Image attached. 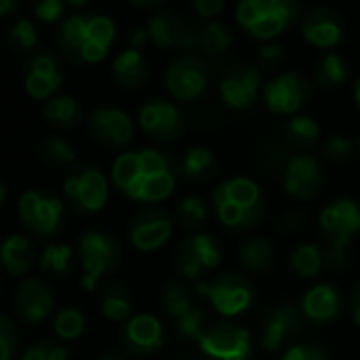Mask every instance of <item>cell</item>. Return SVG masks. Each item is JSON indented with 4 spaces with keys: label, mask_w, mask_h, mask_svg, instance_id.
<instances>
[{
    "label": "cell",
    "mask_w": 360,
    "mask_h": 360,
    "mask_svg": "<svg viewBox=\"0 0 360 360\" xmlns=\"http://www.w3.org/2000/svg\"><path fill=\"white\" fill-rule=\"evenodd\" d=\"M112 185L134 202L161 204L176 191V163L161 148H136L121 153L110 169Z\"/></svg>",
    "instance_id": "1"
},
{
    "label": "cell",
    "mask_w": 360,
    "mask_h": 360,
    "mask_svg": "<svg viewBox=\"0 0 360 360\" xmlns=\"http://www.w3.org/2000/svg\"><path fill=\"white\" fill-rule=\"evenodd\" d=\"M117 24L104 13H75L56 28V47L72 64L94 66L108 58Z\"/></svg>",
    "instance_id": "2"
},
{
    "label": "cell",
    "mask_w": 360,
    "mask_h": 360,
    "mask_svg": "<svg viewBox=\"0 0 360 360\" xmlns=\"http://www.w3.org/2000/svg\"><path fill=\"white\" fill-rule=\"evenodd\" d=\"M212 208L225 229L246 231L263 221L267 202L263 189L252 178L231 176L214 189Z\"/></svg>",
    "instance_id": "3"
},
{
    "label": "cell",
    "mask_w": 360,
    "mask_h": 360,
    "mask_svg": "<svg viewBox=\"0 0 360 360\" xmlns=\"http://www.w3.org/2000/svg\"><path fill=\"white\" fill-rule=\"evenodd\" d=\"M301 0H238L236 24L259 43H274L303 15Z\"/></svg>",
    "instance_id": "4"
},
{
    "label": "cell",
    "mask_w": 360,
    "mask_h": 360,
    "mask_svg": "<svg viewBox=\"0 0 360 360\" xmlns=\"http://www.w3.org/2000/svg\"><path fill=\"white\" fill-rule=\"evenodd\" d=\"M193 292L198 297H206L214 311L223 318H236L246 314L257 297L252 282L238 271H225L212 280H200L195 282Z\"/></svg>",
    "instance_id": "5"
},
{
    "label": "cell",
    "mask_w": 360,
    "mask_h": 360,
    "mask_svg": "<svg viewBox=\"0 0 360 360\" xmlns=\"http://www.w3.org/2000/svg\"><path fill=\"white\" fill-rule=\"evenodd\" d=\"M212 79V68L198 51L178 53L163 72L167 94L178 102H198L206 96Z\"/></svg>",
    "instance_id": "6"
},
{
    "label": "cell",
    "mask_w": 360,
    "mask_h": 360,
    "mask_svg": "<svg viewBox=\"0 0 360 360\" xmlns=\"http://www.w3.org/2000/svg\"><path fill=\"white\" fill-rule=\"evenodd\" d=\"M81 286L91 292L98 282L121 263V246L106 229H87L79 240Z\"/></svg>",
    "instance_id": "7"
},
{
    "label": "cell",
    "mask_w": 360,
    "mask_h": 360,
    "mask_svg": "<svg viewBox=\"0 0 360 360\" xmlns=\"http://www.w3.org/2000/svg\"><path fill=\"white\" fill-rule=\"evenodd\" d=\"M108 178L91 163H75L64 178V198L81 214H96L108 202Z\"/></svg>",
    "instance_id": "8"
},
{
    "label": "cell",
    "mask_w": 360,
    "mask_h": 360,
    "mask_svg": "<svg viewBox=\"0 0 360 360\" xmlns=\"http://www.w3.org/2000/svg\"><path fill=\"white\" fill-rule=\"evenodd\" d=\"M18 212L28 233L39 240H51L64 229V202L47 189L26 191L20 198Z\"/></svg>",
    "instance_id": "9"
},
{
    "label": "cell",
    "mask_w": 360,
    "mask_h": 360,
    "mask_svg": "<svg viewBox=\"0 0 360 360\" xmlns=\"http://www.w3.org/2000/svg\"><path fill=\"white\" fill-rule=\"evenodd\" d=\"M314 96V83L297 70L280 72L271 77L263 89L261 100L265 108L276 117H292L299 115Z\"/></svg>",
    "instance_id": "10"
},
{
    "label": "cell",
    "mask_w": 360,
    "mask_h": 360,
    "mask_svg": "<svg viewBox=\"0 0 360 360\" xmlns=\"http://www.w3.org/2000/svg\"><path fill=\"white\" fill-rule=\"evenodd\" d=\"M223 263V248L210 233H195L180 242L174 255V271L189 282H200Z\"/></svg>",
    "instance_id": "11"
},
{
    "label": "cell",
    "mask_w": 360,
    "mask_h": 360,
    "mask_svg": "<svg viewBox=\"0 0 360 360\" xmlns=\"http://www.w3.org/2000/svg\"><path fill=\"white\" fill-rule=\"evenodd\" d=\"M318 231L326 246L347 250L360 236V204L352 198H337L318 214Z\"/></svg>",
    "instance_id": "12"
},
{
    "label": "cell",
    "mask_w": 360,
    "mask_h": 360,
    "mask_svg": "<svg viewBox=\"0 0 360 360\" xmlns=\"http://www.w3.org/2000/svg\"><path fill=\"white\" fill-rule=\"evenodd\" d=\"M144 28L148 32V41L157 49L178 51V53L195 51L198 30H200V24H195V22H187L172 11L161 9L148 18Z\"/></svg>",
    "instance_id": "13"
},
{
    "label": "cell",
    "mask_w": 360,
    "mask_h": 360,
    "mask_svg": "<svg viewBox=\"0 0 360 360\" xmlns=\"http://www.w3.org/2000/svg\"><path fill=\"white\" fill-rule=\"evenodd\" d=\"M261 70L255 64H229L219 79V98L231 110H248L261 98Z\"/></svg>",
    "instance_id": "14"
},
{
    "label": "cell",
    "mask_w": 360,
    "mask_h": 360,
    "mask_svg": "<svg viewBox=\"0 0 360 360\" xmlns=\"http://www.w3.org/2000/svg\"><path fill=\"white\" fill-rule=\"evenodd\" d=\"M138 127L155 142H174L187 131V117L172 100L153 98L138 110Z\"/></svg>",
    "instance_id": "15"
},
{
    "label": "cell",
    "mask_w": 360,
    "mask_h": 360,
    "mask_svg": "<svg viewBox=\"0 0 360 360\" xmlns=\"http://www.w3.org/2000/svg\"><path fill=\"white\" fill-rule=\"evenodd\" d=\"M198 345L210 360H248L255 349L250 330L233 322L210 324Z\"/></svg>",
    "instance_id": "16"
},
{
    "label": "cell",
    "mask_w": 360,
    "mask_h": 360,
    "mask_svg": "<svg viewBox=\"0 0 360 360\" xmlns=\"http://www.w3.org/2000/svg\"><path fill=\"white\" fill-rule=\"evenodd\" d=\"M64 83L62 60L49 49H37L30 53L24 66V89L34 100H51L58 96Z\"/></svg>",
    "instance_id": "17"
},
{
    "label": "cell",
    "mask_w": 360,
    "mask_h": 360,
    "mask_svg": "<svg viewBox=\"0 0 360 360\" xmlns=\"http://www.w3.org/2000/svg\"><path fill=\"white\" fill-rule=\"evenodd\" d=\"M324 185V165L316 155L299 153L282 165V187L295 200H311Z\"/></svg>",
    "instance_id": "18"
},
{
    "label": "cell",
    "mask_w": 360,
    "mask_h": 360,
    "mask_svg": "<svg viewBox=\"0 0 360 360\" xmlns=\"http://www.w3.org/2000/svg\"><path fill=\"white\" fill-rule=\"evenodd\" d=\"M301 39L320 51H333L345 34V24L339 13L328 7H311L305 9L299 20Z\"/></svg>",
    "instance_id": "19"
},
{
    "label": "cell",
    "mask_w": 360,
    "mask_h": 360,
    "mask_svg": "<svg viewBox=\"0 0 360 360\" xmlns=\"http://www.w3.org/2000/svg\"><path fill=\"white\" fill-rule=\"evenodd\" d=\"M121 347L138 358L157 354L165 343V328L155 314H136L121 328Z\"/></svg>",
    "instance_id": "20"
},
{
    "label": "cell",
    "mask_w": 360,
    "mask_h": 360,
    "mask_svg": "<svg viewBox=\"0 0 360 360\" xmlns=\"http://www.w3.org/2000/svg\"><path fill=\"white\" fill-rule=\"evenodd\" d=\"M89 134L96 142L106 148H123L134 140V121L131 117L117 106H98L89 112L87 119Z\"/></svg>",
    "instance_id": "21"
},
{
    "label": "cell",
    "mask_w": 360,
    "mask_h": 360,
    "mask_svg": "<svg viewBox=\"0 0 360 360\" xmlns=\"http://www.w3.org/2000/svg\"><path fill=\"white\" fill-rule=\"evenodd\" d=\"M174 233V221L159 208H146L129 223V242L140 252H155L169 242Z\"/></svg>",
    "instance_id": "22"
},
{
    "label": "cell",
    "mask_w": 360,
    "mask_h": 360,
    "mask_svg": "<svg viewBox=\"0 0 360 360\" xmlns=\"http://www.w3.org/2000/svg\"><path fill=\"white\" fill-rule=\"evenodd\" d=\"M301 322H303V316L295 305L280 303L267 311L261 333H259V343L263 345V349L276 352L299 335Z\"/></svg>",
    "instance_id": "23"
},
{
    "label": "cell",
    "mask_w": 360,
    "mask_h": 360,
    "mask_svg": "<svg viewBox=\"0 0 360 360\" xmlns=\"http://www.w3.org/2000/svg\"><path fill=\"white\" fill-rule=\"evenodd\" d=\"M56 307V297L47 282L39 278H28L20 284L13 297V309L20 320L28 324L43 322Z\"/></svg>",
    "instance_id": "24"
},
{
    "label": "cell",
    "mask_w": 360,
    "mask_h": 360,
    "mask_svg": "<svg viewBox=\"0 0 360 360\" xmlns=\"http://www.w3.org/2000/svg\"><path fill=\"white\" fill-rule=\"evenodd\" d=\"M301 316L314 326H326L335 322L343 307L341 290L335 284L320 282L307 288L301 297Z\"/></svg>",
    "instance_id": "25"
},
{
    "label": "cell",
    "mask_w": 360,
    "mask_h": 360,
    "mask_svg": "<svg viewBox=\"0 0 360 360\" xmlns=\"http://www.w3.org/2000/svg\"><path fill=\"white\" fill-rule=\"evenodd\" d=\"M148 75H150L148 60L144 58L140 49H134V47H127L121 53H117L110 64L112 81L125 91L140 89L148 81Z\"/></svg>",
    "instance_id": "26"
},
{
    "label": "cell",
    "mask_w": 360,
    "mask_h": 360,
    "mask_svg": "<svg viewBox=\"0 0 360 360\" xmlns=\"http://www.w3.org/2000/svg\"><path fill=\"white\" fill-rule=\"evenodd\" d=\"M37 263V252L26 236L13 233L0 242V267L9 276H24Z\"/></svg>",
    "instance_id": "27"
},
{
    "label": "cell",
    "mask_w": 360,
    "mask_h": 360,
    "mask_svg": "<svg viewBox=\"0 0 360 360\" xmlns=\"http://www.w3.org/2000/svg\"><path fill=\"white\" fill-rule=\"evenodd\" d=\"M231 47H233V30L225 22L212 20V22L200 24L195 51L202 58H206L208 62L217 60V58L225 56Z\"/></svg>",
    "instance_id": "28"
},
{
    "label": "cell",
    "mask_w": 360,
    "mask_h": 360,
    "mask_svg": "<svg viewBox=\"0 0 360 360\" xmlns=\"http://www.w3.org/2000/svg\"><path fill=\"white\" fill-rule=\"evenodd\" d=\"M238 257L244 269L259 276H267L276 267V248L263 236H250L242 240L238 246Z\"/></svg>",
    "instance_id": "29"
},
{
    "label": "cell",
    "mask_w": 360,
    "mask_h": 360,
    "mask_svg": "<svg viewBox=\"0 0 360 360\" xmlns=\"http://www.w3.org/2000/svg\"><path fill=\"white\" fill-rule=\"evenodd\" d=\"M100 309L104 318L110 322H127L134 309V299L129 288L119 280L106 282L100 290Z\"/></svg>",
    "instance_id": "30"
},
{
    "label": "cell",
    "mask_w": 360,
    "mask_h": 360,
    "mask_svg": "<svg viewBox=\"0 0 360 360\" xmlns=\"http://www.w3.org/2000/svg\"><path fill=\"white\" fill-rule=\"evenodd\" d=\"M347 79H349V66L341 53L328 51L316 62L314 81L320 89H326V91L339 89L341 85L347 83Z\"/></svg>",
    "instance_id": "31"
},
{
    "label": "cell",
    "mask_w": 360,
    "mask_h": 360,
    "mask_svg": "<svg viewBox=\"0 0 360 360\" xmlns=\"http://www.w3.org/2000/svg\"><path fill=\"white\" fill-rule=\"evenodd\" d=\"M45 119L60 129H72L83 121V108L72 96L58 94L45 104Z\"/></svg>",
    "instance_id": "32"
},
{
    "label": "cell",
    "mask_w": 360,
    "mask_h": 360,
    "mask_svg": "<svg viewBox=\"0 0 360 360\" xmlns=\"http://www.w3.org/2000/svg\"><path fill=\"white\" fill-rule=\"evenodd\" d=\"M217 169L214 153L206 146H191L185 150L183 161H180V174L193 183H204Z\"/></svg>",
    "instance_id": "33"
},
{
    "label": "cell",
    "mask_w": 360,
    "mask_h": 360,
    "mask_svg": "<svg viewBox=\"0 0 360 360\" xmlns=\"http://www.w3.org/2000/svg\"><path fill=\"white\" fill-rule=\"evenodd\" d=\"M322 136V127L320 123L305 115V112H299V115H292L288 117V121L284 123V138H286V144L295 146V148H307L311 144H316Z\"/></svg>",
    "instance_id": "34"
},
{
    "label": "cell",
    "mask_w": 360,
    "mask_h": 360,
    "mask_svg": "<svg viewBox=\"0 0 360 360\" xmlns=\"http://www.w3.org/2000/svg\"><path fill=\"white\" fill-rule=\"evenodd\" d=\"M290 269L305 280H314L322 274V269H326V257H324V248L316 246V244H301L290 252Z\"/></svg>",
    "instance_id": "35"
},
{
    "label": "cell",
    "mask_w": 360,
    "mask_h": 360,
    "mask_svg": "<svg viewBox=\"0 0 360 360\" xmlns=\"http://www.w3.org/2000/svg\"><path fill=\"white\" fill-rule=\"evenodd\" d=\"M193 288H189L185 282L180 280H167L161 288V307L167 316L178 318L187 314L195 303H193Z\"/></svg>",
    "instance_id": "36"
},
{
    "label": "cell",
    "mask_w": 360,
    "mask_h": 360,
    "mask_svg": "<svg viewBox=\"0 0 360 360\" xmlns=\"http://www.w3.org/2000/svg\"><path fill=\"white\" fill-rule=\"evenodd\" d=\"M208 314L202 305H193L187 314L174 318V328L176 335L183 341H200L202 335L208 330Z\"/></svg>",
    "instance_id": "37"
},
{
    "label": "cell",
    "mask_w": 360,
    "mask_h": 360,
    "mask_svg": "<svg viewBox=\"0 0 360 360\" xmlns=\"http://www.w3.org/2000/svg\"><path fill=\"white\" fill-rule=\"evenodd\" d=\"M87 320L85 314L77 307V305H66L56 314L53 320V333L64 339V341H75L85 333Z\"/></svg>",
    "instance_id": "38"
},
{
    "label": "cell",
    "mask_w": 360,
    "mask_h": 360,
    "mask_svg": "<svg viewBox=\"0 0 360 360\" xmlns=\"http://www.w3.org/2000/svg\"><path fill=\"white\" fill-rule=\"evenodd\" d=\"M72 248L68 244H49L39 257V267L51 276H68L72 269Z\"/></svg>",
    "instance_id": "39"
},
{
    "label": "cell",
    "mask_w": 360,
    "mask_h": 360,
    "mask_svg": "<svg viewBox=\"0 0 360 360\" xmlns=\"http://www.w3.org/2000/svg\"><path fill=\"white\" fill-rule=\"evenodd\" d=\"M7 43L11 45V49L15 51H37L39 49V30L37 26L22 18V20H15L9 28H7Z\"/></svg>",
    "instance_id": "40"
},
{
    "label": "cell",
    "mask_w": 360,
    "mask_h": 360,
    "mask_svg": "<svg viewBox=\"0 0 360 360\" xmlns=\"http://www.w3.org/2000/svg\"><path fill=\"white\" fill-rule=\"evenodd\" d=\"M174 219H176V223H180L185 229H198L208 219V206H206V202L202 198L189 195V198H185L183 202L176 206Z\"/></svg>",
    "instance_id": "41"
},
{
    "label": "cell",
    "mask_w": 360,
    "mask_h": 360,
    "mask_svg": "<svg viewBox=\"0 0 360 360\" xmlns=\"http://www.w3.org/2000/svg\"><path fill=\"white\" fill-rule=\"evenodd\" d=\"M39 155L43 161H47L51 165H66V163H75V159H77L72 144L62 136L45 138L39 146Z\"/></svg>",
    "instance_id": "42"
},
{
    "label": "cell",
    "mask_w": 360,
    "mask_h": 360,
    "mask_svg": "<svg viewBox=\"0 0 360 360\" xmlns=\"http://www.w3.org/2000/svg\"><path fill=\"white\" fill-rule=\"evenodd\" d=\"M66 9V0H32V13L41 24H62Z\"/></svg>",
    "instance_id": "43"
},
{
    "label": "cell",
    "mask_w": 360,
    "mask_h": 360,
    "mask_svg": "<svg viewBox=\"0 0 360 360\" xmlns=\"http://www.w3.org/2000/svg\"><path fill=\"white\" fill-rule=\"evenodd\" d=\"M354 155V144L347 136L333 134L322 144V157L330 163H345Z\"/></svg>",
    "instance_id": "44"
},
{
    "label": "cell",
    "mask_w": 360,
    "mask_h": 360,
    "mask_svg": "<svg viewBox=\"0 0 360 360\" xmlns=\"http://www.w3.org/2000/svg\"><path fill=\"white\" fill-rule=\"evenodd\" d=\"M20 360H68V349L56 341H34L22 354Z\"/></svg>",
    "instance_id": "45"
},
{
    "label": "cell",
    "mask_w": 360,
    "mask_h": 360,
    "mask_svg": "<svg viewBox=\"0 0 360 360\" xmlns=\"http://www.w3.org/2000/svg\"><path fill=\"white\" fill-rule=\"evenodd\" d=\"M20 347V330L11 318L0 314V360H11Z\"/></svg>",
    "instance_id": "46"
},
{
    "label": "cell",
    "mask_w": 360,
    "mask_h": 360,
    "mask_svg": "<svg viewBox=\"0 0 360 360\" xmlns=\"http://www.w3.org/2000/svg\"><path fill=\"white\" fill-rule=\"evenodd\" d=\"M257 58H259V64L267 70H276L284 64L286 60V51L282 45L278 43H263L257 51Z\"/></svg>",
    "instance_id": "47"
},
{
    "label": "cell",
    "mask_w": 360,
    "mask_h": 360,
    "mask_svg": "<svg viewBox=\"0 0 360 360\" xmlns=\"http://www.w3.org/2000/svg\"><path fill=\"white\" fill-rule=\"evenodd\" d=\"M280 360H328L326 352L311 343H295L290 345Z\"/></svg>",
    "instance_id": "48"
},
{
    "label": "cell",
    "mask_w": 360,
    "mask_h": 360,
    "mask_svg": "<svg viewBox=\"0 0 360 360\" xmlns=\"http://www.w3.org/2000/svg\"><path fill=\"white\" fill-rule=\"evenodd\" d=\"M187 3L191 5L195 15L202 18L204 22L219 20V15L225 9V0H187Z\"/></svg>",
    "instance_id": "49"
},
{
    "label": "cell",
    "mask_w": 360,
    "mask_h": 360,
    "mask_svg": "<svg viewBox=\"0 0 360 360\" xmlns=\"http://www.w3.org/2000/svg\"><path fill=\"white\" fill-rule=\"evenodd\" d=\"M146 43H150L148 41V32H146V28H140V26H136V28H131V32H129V37H127V45L129 47H134V49H144L146 47Z\"/></svg>",
    "instance_id": "50"
},
{
    "label": "cell",
    "mask_w": 360,
    "mask_h": 360,
    "mask_svg": "<svg viewBox=\"0 0 360 360\" xmlns=\"http://www.w3.org/2000/svg\"><path fill=\"white\" fill-rule=\"evenodd\" d=\"M349 316H352V322L360 328V282L354 286L349 295Z\"/></svg>",
    "instance_id": "51"
},
{
    "label": "cell",
    "mask_w": 360,
    "mask_h": 360,
    "mask_svg": "<svg viewBox=\"0 0 360 360\" xmlns=\"http://www.w3.org/2000/svg\"><path fill=\"white\" fill-rule=\"evenodd\" d=\"M22 7V0H0V18H13Z\"/></svg>",
    "instance_id": "52"
},
{
    "label": "cell",
    "mask_w": 360,
    "mask_h": 360,
    "mask_svg": "<svg viewBox=\"0 0 360 360\" xmlns=\"http://www.w3.org/2000/svg\"><path fill=\"white\" fill-rule=\"evenodd\" d=\"M127 3H131L138 9H159L165 0H127Z\"/></svg>",
    "instance_id": "53"
},
{
    "label": "cell",
    "mask_w": 360,
    "mask_h": 360,
    "mask_svg": "<svg viewBox=\"0 0 360 360\" xmlns=\"http://www.w3.org/2000/svg\"><path fill=\"white\" fill-rule=\"evenodd\" d=\"M352 98H354L356 108L360 110V75H358V79H356L354 85H352Z\"/></svg>",
    "instance_id": "54"
},
{
    "label": "cell",
    "mask_w": 360,
    "mask_h": 360,
    "mask_svg": "<svg viewBox=\"0 0 360 360\" xmlns=\"http://www.w3.org/2000/svg\"><path fill=\"white\" fill-rule=\"evenodd\" d=\"M87 3L89 0H66V5L70 9H83V7H87Z\"/></svg>",
    "instance_id": "55"
},
{
    "label": "cell",
    "mask_w": 360,
    "mask_h": 360,
    "mask_svg": "<svg viewBox=\"0 0 360 360\" xmlns=\"http://www.w3.org/2000/svg\"><path fill=\"white\" fill-rule=\"evenodd\" d=\"M98 360H123V356L119 352H104Z\"/></svg>",
    "instance_id": "56"
},
{
    "label": "cell",
    "mask_w": 360,
    "mask_h": 360,
    "mask_svg": "<svg viewBox=\"0 0 360 360\" xmlns=\"http://www.w3.org/2000/svg\"><path fill=\"white\" fill-rule=\"evenodd\" d=\"M5 200H7V187H5L3 180H0V206L5 204Z\"/></svg>",
    "instance_id": "57"
},
{
    "label": "cell",
    "mask_w": 360,
    "mask_h": 360,
    "mask_svg": "<svg viewBox=\"0 0 360 360\" xmlns=\"http://www.w3.org/2000/svg\"><path fill=\"white\" fill-rule=\"evenodd\" d=\"M358 153H360V140H358Z\"/></svg>",
    "instance_id": "58"
}]
</instances>
